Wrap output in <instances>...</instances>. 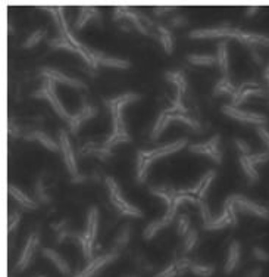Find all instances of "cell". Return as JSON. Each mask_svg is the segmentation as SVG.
<instances>
[{
    "label": "cell",
    "mask_w": 269,
    "mask_h": 277,
    "mask_svg": "<svg viewBox=\"0 0 269 277\" xmlns=\"http://www.w3.org/2000/svg\"><path fill=\"white\" fill-rule=\"evenodd\" d=\"M265 78H266V81H268V86H269V65L266 67V70H265Z\"/></svg>",
    "instance_id": "cell-46"
},
{
    "label": "cell",
    "mask_w": 269,
    "mask_h": 277,
    "mask_svg": "<svg viewBox=\"0 0 269 277\" xmlns=\"http://www.w3.org/2000/svg\"><path fill=\"white\" fill-rule=\"evenodd\" d=\"M235 92V87L233 83L230 81L228 75H222L221 80L216 83L215 89H214V96H219V94H233Z\"/></svg>",
    "instance_id": "cell-24"
},
{
    "label": "cell",
    "mask_w": 269,
    "mask_h": 277,
    "mask_svg": "<svg viewBox=\"0 0 269 277\" xmlns=\"http://www.w3.org/2000/svg\"><path fill=\"white\" fill-rule=\"evenodd\" d=\"M187 143H188V139L184 137V139H178V140H175V142H172V143L163 145V146H159V148L150 149V150L140 149L139 152L143 155L146 159H152V161L155 162L156 159H161V158L166 156V155L175 153V152H178V150H181L182 148H185Z\"/></svg>",
    "instance_id": "cell-4"
},
{
    "label": "cell",
    "mask_w": 269,
    "mask_h": 277,
    "mask_svg": "<svg viewBox=\"0 0 269 277\" xmlns=\"http://www.w3.org/2000/svg\"><path fill=\"white\" fill-rule=\"evenodd\" d=\"M38 243H40L38 232L31 233V235H30V238H28V240H27V245H25V248H24L22 254H21V258H19L18 264H17V268H18L19 271L25 270V268L30 265L31 259H33V257H34V254H36L37 248H38Z\"/></svg>",
    "instance_id": "cell-8"
},
{
    "label": "cell",
    "mask_w": 269,
    "mask_h": 277,
    "mask_svg": "<svg viewBox=\"0 0 269 277\" xmlns=\"http://www.w3.org/2000/svg\"><path fill=\"white\" fill-rule=\"evenodd\" d=\"M216 61L224 75H227L228 68H230V59H228V41H219L218 44V53H216Z\"/></svg>",
    "instance_id": "cell-20"
},
{
    "label": "cell",
    "mask_w": 269,
    "mask_h": 277,
    "mask_svg": "<svg viewBox=\"0 0 269 277\" xmlns=\"http://www.w3.org/2000/svg\"><path fill=\"white\" fill-rule=\"evenodd\" d=\"M256 12H259V8H257V6H251V8H247V9H246V14H247L249 17H250V15H254Z\"/></svg>",
    "instance_id": "cell-45"
},
{
    "label": "cell",
    "mask_w": 269,
    "mask_h": 277,
    "mask_svg": "<svg viewBox=\"0 0 269 277\" xmlns=\"http://www.w3.org/2000/svg\"><path fill=\"white\" fill-rule=\"evenodd\" d=\"M47 44H49L50 47H53V49H65V50L74 52V53H78L77 47L72 44L71 41H70L68 38L60 37V36L56 38H52V40H49V41H47Z\"/></svg>",
    "instance_id": "cell-27"
},
{
    "label": "cell",
    "mask_w": 269,
    "mask_h": 277,
    "mask_svg": "<svg viewBox=\"0 0 269 277\" xmlns=\"http://www.w3.org/2000/svg\"><path fill=\"white\" fill-rule=\"evenodd\" d=\"M96 9H97L96 6H81L78 18L75 21V28L77 30H83L87 25V22L93 21V15H94Z\"/></svg>",
    "instance_id": "cell-21"
},
{
    "label": "cell",
    "mask_w": 269,
    "mask_h": 277,
    "mask_svg": "<svg viewBox=\"0 0 269 277\" xmlns=\"http://www.w3.org/2000/svg\"><path fill=\"white\" fill-rule=\"evenodd\" d=\"M251 58L254 59V62H256V64H259V65H260V64H263V58L259 55L256 50H253V49H251Z\"/></svg>",
    "instance_id": "cell-43"
},
{
    "label": "cell",
    "mask_w": 269,
    "mask_h": 277,
    "mask_svg": "<svg viewBox=\"0 0 269 277\" xmlns=\"http://www.w3.org/2000/svg\"><path fill=\"white\" fill-rule=\"evenodd\" d=\"M24 139H25V140H30V142L37 140V142H40L44 148L52 150V152H57V150L60 149V145H59L57 142H54L50 136H47L46 133H43V131H40V130H34V131L25 133V134H24Z\"/></svg>",
    "instance_id": "cell-13"
},
{
    "label": "cell",
    "mask_w": 269,
    "mask_h": 277,
    "mask_svg": "<svg viewBox=\"0 0 269 277\" xmlns=\"http://www.w3.org/2000/svg\"><path fill=\"white\" fill-rule=\"evenodd\" d=\"M182 276L181 274V271L178 270V267H177V262H174V264H171V265H168L166 268H163L159 274H156V277H178Z\"/></svg>",
    "instance_id": "cell-33"
},
{
    "label": "cell",
    "mask_w": 269,
    "mask_h": 277,
    "mask_svg": "<svg viewBox=\"0 0 269 277\" xmlns=\"http://www.w3.org/2000/svg\"><path fill=\"white\" fill-rule=\"evenodd\" d=\"M190 271H193L194 274L200 277H211L215 271L214 265H200V264H191Z\"/></svg>",
    "instance_id": "cell-31"
},
{
    "label": "cell",
    "mask_w": 269,
    "mask_h": 277,
    "mask_svg": "<svg viewBox=\"0 0 269 277\" xmlns=\"http://www.w3.org/2000/svg\"><path fill=\"white\" fill-rule=\"evenodd\" d=\"M96 114H97V109H96L93 105H90V103H84L83 108H81L80 111L72 114L71 120L68 121V126H70V130H71L72 134H75V133L80 130L81 124H83L84 121L90 120V118H93Z\"/></svg>",
    "instance_id": "cell-11"
},
{
    "label": "cell",
    "mask_w": 269,
    "mask_h": 277,
    "mask_svg": "<svg viewBox=\"0 0 269 277\" xmlns=\"http://www.w3.org/2000/svg\"><path fill=\"white\" fill-rule=\"evenodd\" d=\"M240 255H241V246H240V242L234 240L233 243L230 245L228 248V259H227V264H225V268L224 271L227 274L233 273L234 268L237 267L238 261H240Z\"/></svg>",
    "instance_id": "cell-15"
},
{
    "label": "cell",
    "mask_w": 269,
    "mask_h": 277,
    "mask_svg": "<svg viewBox=\"0 0 269 277\" xmlns=\"http://www.w3.org/2000/svg\"><path fill=\"white\" fill-rule=\"evenodd\" d=\"M187 61L197 67H212L214 64H218L215 55H200V53L187 55Z\"/></svg>",
    "instance_id": "cell-22"
},
{
    "label": "cell",
    "mask_w": 269,
    "mask_h": 277,
    "mask_svg": "<svg viewBox=\"0 0 269 277\" xmlns=\"http://www.w3.org/2000/svg\"><path fill=\"white\" fill-rule=\"evenodd\" d=\"M247 159L250 161L253 165L256 167L257 164H262V162H266L269 159L268 152H260V153H250V155H246Z\"/></svg>",
    "instance_id": "cell-34"
},
{
    "label": "cell",
    "mask_w": 269,
    "mask_h": 277,
    "mask_svg": "<svg viewBox=\"0 0 269 277\" xmlns=\"http://www.w3.org/2000/svg\"><path fill=\"white\" fill-rule=\"evenodd\" d=\"M46 34H47V31H46L44 28H37V30H34V31L28 36V38L22 43V47H24V49L34 47L36 44H38L43 38L46 37Z\"/></svg>",
    "instance_id": "cell-26"
},
{
    "label": "cell",
    "mask_w": 269,
    "mask_h": 277,
    "mask_svg": "<svg viewBox=\"0 0 269 277\" xmlns=\"http://www.w3.org/2000/svg\"><path fill=\"white\" fill-rule=\"evenodd\" d=\"M260 274H262V268H254L246 277H260Z\"/></svg>",
    "instance_id": "cell-44"
},
{
    "label": "cell",
    "mask_w": 269,
    "mask_h": 277,
    "mask_svg": "<svg viewBox=\"0 0 269 277\" xmlns=\"http://www.w3.org/2000/svg\"><path fill=\"white\" fill-rule=\"evenodd\" d=\"M238 161H240V164L243 167V171H244V174L247 176L249 182H250V183H256V182L259 180V173L256 171V167L253 165L250 161L247 159L246 155H240Z\"/></svg>",
    "instance_id": "cell-23"
},
{
    "label": "cell",
    "mask_w": 269,
    "mask_h": 277,
    "mask_svg": "<svg viewBox=\"0 0 269 277\" xmlns=\"http://www.w3.org/2000/svg\"><path fill=\"white\" fill-rule=\"evenodd\" d=\"M97 229H99V209H97V206H91L87 214V226H86V232H84V236L89 243V252L91 258H93V248H94Z\"/></svg>",
    "instance_id": "cell-9"
},
{
    "label": "cell",
    "mask_w": 269,
    "mask_h": 277,
    "mask_svg": "<svg viewBox=\"0 0 269 277\" xmlns=\"http://www.w3.org/2000/svg\"><path fill=\"white\" fill-rule=\"evenodd\" d=\"M59 145H60V152H62V158H63V162L68 168V171L71 173L72 176H77L80 171H78V167H77V159H75V153H74V149H72L71 140H70V136L65 130H60L59 131Z\"/></svg>",
    "instance_id": "cell-5"
},
{
    "label": "cell",
    "mask_w": 269,
    "mask_h": 277,
    "mask_svg": "<svg viewBox=\"0 0 269 277\" xmlns=\"http://www.w3.org/2000/svg\"><path fill=\"white\" fill-rule=\"evenodd\" d=\"M234 203L235 206H238L241 211H247V212H251L254 215H259V217H263V218H269V211L268 208L259 205V203L253 202L250 199H247L246 196L243 195H231L228 196Z\"/></svg>",
    "instance_id": "cell-7"
},
{
    "label": "cell",
    "mask_w": 269,
    "mask_h": 277,
    "mask_svg": "<svg viewBox=\"0 0 269 277\" xmlns=\"http://www.w3.org/2000/svg\"><path fill=\"white\" fill-rule=\"evenodd\" d=\"M222 112L228 117H231L237 121H241V123H247V124H266V117L262 115V114H257V112H249V111H241V109H237L231 105H224L222 106Z\"/></svg>",
    "instance_id": "cell-6"
},
{
    "label": "cell",
    "mask_w": 269,
    "mask_h": 277,
    "mask_svg": "<svg viewBox=\"0 0 269 277\" xmlns=\"http://www.w3.org/2000/svg\"><path fill=\"white\" fill-rule=\"evenodd\" d=\"M190 218L187 214H181L178 217V236L184 238L190 232Z\"/></svg>",
    "instance_id": "cell-32"
},
{
    "label": "cell",
    "mask_w": 269,
    "mask_h": 277,
    "mask_svg": "<svg viewBox=\"0 0 269 277\" xmlns=\"http://www.w3.org/2000/svg\"><path fill=\"white\" fill-rule=\"evenodd\" d=\"M185 25H188V19L182 17V15H177V17L171 18V27H174V28L185 27Z\"/></svg>",
    "instance_id": "cell-37"
},
{
    "label": "cell",
    "mask_w": 269,
    "mask_h": 277,
    "mask_svg": "<svg viewBox=\"0 0 269 277\" xmlns=\"http://www.w3.org/2000/svg\"><path fill=\"white\" fill-rule=\"evenodd\" d=\"M87 180H90V176L81 174V173H78L77 176L71 177V183H74V185H81V183H86Z\"/></svg>",
    "instance_id": "cell-40"
},
{
    "label": "cell",
    "mask_w": 269,
    "mask_h": 277,
    "mask_svg": "<svg viewBox=\"0 0 269 277\" xmlns=\"http://www.w3.org/2000/svg\"><path fill=\"white\" fill-rule=\"evenodd\" d=\"M188 150L193 152V153H198V155H206L209 156L214 162L216 164H221L222 162V152H214L212 149L208 146V143H196V145H190Z\"/></svg>",
    "instance_id": "cell-18"
},
{
    "label": "cell",
    "mask_w": 269,
    "mask_h": 277,
    "mask_svg": "<svg viewBox=\"0 0 269 277\" xmlns=\"http://www.w3.org/2000/svg\"><path fill=\"white\" fill-rule=\"evenodd\" d=\"M142 99L140 93L126 92L124 94H119L116 97L112 99H103V103L108 106L112 115V124H113V131L112 134L106 139L108 143H112L113 146L119 145V143H128L131 142V137L128 134L125 121H124V115H122V108L129 102H137Z\"/></svg>",
    "instance_id": "cell-1"
},
{
    "label": "cell",
    "mask_w": 269,
    "mask_h": 277,
    "mask_svg": "<svg viewBox=\"0 0 269 277\" xmlns=\"http://www.w3.org/2000/svg\"><path fill=\"white\" fill-rule=\"evenodd\" d=\"M8 190H9V193L12 195V198H15L17 202H18L22 208H27V209H37V208H38V205H37L36 201H33L27 193H24V192L15 185H9Z\"/></svg>",
    "instance_id": "cell-14"
},
{
    "label": "cell",
    "mask_w": 269,
    "mask_h": 277,
    "mask_svg": "<svg viewBox=\"0 0 269 277\" xmlns=\"http://www.w3.org/2000/svg\"><path fill=\"white\" fill-rule=\"evenodd\" d=\"M34 190H36V196L37 199L40 201V203H50L52 198H50V195H49L47 190H46V186H44L43 179H38V180H37Z\"/></svg>",
    "instance_id": "cell-30"
},
{
    "label": "cell",
    "mask_w": 269,
    "mask_h": 277,
    "mask_svg": "<svg viewBox=\"0 0 269 277\" xmlns=\"http://www.w3.org/2000/svg\"><path fill=\"white\" fill-rule=\"evenodd\" d=\"M41 75L43 77H47L50 80H53L54 83H62V84H66V86H71V87H75V89H86V84L75 78V77H68L63 73H60L59 70H54V68H41Z\"/></svg>",
    "instance_id": "cell-10"
},
{
    "label": "cell",
    "mask_w": 269,
    "mask_h": 277,
    "mask_svg": "<svg viewBox=\"0 0 269 277\" xmlns=\"http://www.w3.org/2000/svg\"><path fill=\"white\" fill-rule=\"evenodd\" d=\"M21 221V212H15L14 215H11L9 217V223H8V230H9V233H12L15 229H17V226Z\"/></svg>",
    "instance_id": "cell-36"
},
{
    "label": "cell",
    "mask_w": 269,
    "mask_h": 277,
    "mask_svg": "<svg viewBox=\"0 0 269 277\" xmlns=\"http://www.w3.org/2000/svg\"><path fill=\"white\" fill-rule=\"evenodd\" d=\"M234 143H235V148L240 150L241 155H250V146H249V143H246L244 140H241L238 137L234 139Z\"/></svg>",
    "instance_id": "cell-35"
},
{
    "label": "cell",
    "mask_w": 269,
    "mask_h": 277,
    "mask_svg": "<svg viewBox=\"0 0 269 277\" xmlns=\"http://www.w3.org/2000/svg\"><path fill=\"white\" fill-rule=\"evenodd\" d=\"M156 31L159 34V41H161L163 50L168 53V55H172L174 52V38H172V33L168 27L158 24L156 25Z\"/></svg>",
    "instance_id": "cell-17"
},
{
    "label": "cell",
    "mask_w": 269,
    "mask_h": 277,
    "mask_svg": "<svg viewBox=\"0 0 269 277\" xmlns=\"http://www.w3.org/2000/svg\"><path fill=\"white\" fill-rule=\"evenodd\" d=\"M128 277H137V276H128Z\"/></svg>",
    "instance_id": "cell-47"
},
{
    "label": "cell",
    "mask_w": 269,
    "mask_h": 277,
    "mask_svg": "<svg viewBox=\"0 0 269 277\" xmlns=\"http://www.w3.org/2000/svg\"><path fill=\"white\" fill-rule=\"evenodd\" d=\"M215 177L216 171H214V170H209V171L203 176V186H201L200 192L197 193L198 199H205V198H206V193H208V190H209V187H211V185H212V182H214Z\"/></svg>",
    "instance_id": "cell-28"
},
{
    "label": "cell",
    "mask_w": 269,
    "mask_h": 277,
    "mask_svg": "<svg viewBox=\"0 0 269 277\" xmlns=\"http://www.w3.org/2000/svg\"><path fill=\"white\" fill-rule=\"evenodd\" d=\"M118 258V252H110V254H106V255H100V257H97V258H94L91 262H90L89 265L80 273V274H77L75 277H91L96 274V271L97 270H100L102 267H105L106 264L109 262H112L113 259Z\"/></svg>",
    "instance_id": "cell-12"
},
{
    "label": "cell",
    "mask_w": 269,
    "mask_h": 277,
    "mask_svg": "<svg viewBox=\"0 0 269 277\" xmlns=\"http://www.w3.org/2000/svg\"><path fill=\"white\" fill-rule=\"evenodd\" d=\"M198 240V232L196 229H190V232L184 236V252L188 254L190 251H193V248L196 246Z\"/></svg>",
    "instance_id": "cell-29"
},
{
    "label": "cell",
    "mask_w": 269,
    "mask_h": 277,
    "mask_svg": "<svg viewBox=\"0 0 269 277\" xmlns=\"http://www.w3.org/2000/svg\"><path fill=\"white\" fill-rule=\"evenodd\" d=\"M257 133H259V136L262 137V140H263V142H265V143H266V145L269 146V131L268 130H265L263 127H259V129H257Z\"/></svg>",
    "instance_id": "cell-41"
},
{
    "label": "cell",
    "mask_w": 269,
    "mask_h": 277,
    "mask_svg": "<svg viewBox=\"0 0 269 277\" xmlns=\"http://www.w3.org/2000/svg\"><path fill=\"white\" fill-rule=\"evenodd\" d=\"M33 97H36V99H47L49 103L53 106V109L56 111V114H57L62 120H66V121L71 120L72 114H70V112L65 109L63 103L59 100V97H57V94H56V83H54L53 80L44 77L43 86H41L40 89H37L36 92H33Z\"/></svg>",
    "instance_id": "cell-3"
},
{
    "label": "cell",
    "mask_w": 269,
    "mask_h": 277,
    "mask_svg": "<svg viewBox=\"0 0 269 277\" xmlns=\"http://www.w3.org/2000/svg\"><path fill=\"white\" fill-rule=\"evenodd\" d=\"M40 277H46V276H40Z\"/></svg>",
    "instance_id": "cell-48"
},
{
    "label": "cell",
    "mask_w": 269,
    "mask_h": 277,
    "mask_svg": "<svg viewBox=\"0 0 269 277\" xmlns=\"http://www.w3.org/2000/svg\"><path fill=\"white\" fill-rule=\"evenodd\" d=\"M129 238H131V227H129V224H126V226H124V229L119 232L116 239H115V249H113V252H118V251L124 249L128 245V242H129Z\"/></svg>",
    "instance_id": "cell-25"
},
{
    "label": "cell",
    "mask_w": 269,
    "mask_h": 277,
    "mask_svg": "<svg viewBox=\"0 0 269 277\" xmlns=\"http://www.w3.org/2000/svg\"><path fill=\"white\" fill-rule=\"evenodd\" d=\"M178 8H175V6H158V8H153V12L158 15V17H161L163 14H169V12H174V11H177Z\"/></svg>",
    "instance_id": "cell-39"
},
{
    "label": "cell",
    "mask_w": 269,
    "mask_h": 277,
    "mask_svg": "<svg viewBox=\"0 0 269 277\" xmlns=\"http://www.w3.org/2000/svg\"><path fill=\"white\" fill-rule=\"evenodd\" d=\"M106 185H108L109 189V199L112 205L119 211L121 215H125V217H134V218H142L143 217V212L131 205L129 202H126V199L122 196V192L119 189V186L116 183V180L113 177H106Z\"/></svg>",
    "instance_id": "cell-2"
},
{
    "label": "cell",
    "mask_w": 269,
    "mask_h": 277,
    "mask_svg": "<svg viewBox=\"0 0 269 277\" xmlns=\"http://www.w3.org/2000/svg\"><path fill=\"white\" fill-rule=\"evenodd\" d=\"M165 78L168 81H171L177 87V92L184 96V93L187 92L188 83H187V78L182 71H168V73H165Z\"/></svg>",
    "instance_id": "cell-19"
},
{
    "label": "cell",
    "mask_w": 269,
    "mask_h": 277,
    "mask_svg": "<svg viewBox=\"0 0 269 277\" xmlns=\"http://www.w3.org/2000/svg\"><path fill=\"white\" fill-rule=\"evenodd\" d=\"M253 255H254V258L259 259V261H269V254L262 248H257V246L253 248Z\"/></svg>",
    "instance_id": "cell-38"
},
{
    "label": "cell",
    "mask_w": 269,
    "mask_h": 277,
    "mask_svg": "<svg viewBox=\"0 0 269 277\" xmlns=\"http://www.w3.org/2000/svg\"><path fill=\"white\" fill-rule=\"evenodd\" d=\"M68 224V221L66 220H60L59 223H56V224H53V230L56 232V233H59L60 230H65V226Z\"/></svg>",
    "instance_id": "cell-42"
},
{
    "label": "cell",
    "mask_w": 269,
    "mask_h": 277,
    "mask_svg": "<svg viewBox=\"0 0 269 277\" xmlns=\"http://www.w3.org/2000/svg\"><path fill=\"white\" fill-rule=\"evenodd\" d=\"M43 255H44L46 258L50 259L54 265H56V268H57L62 274H70V273H71V267L68 265V262L63 259V257H60L56 251L50 249V248H43Z\"/></svg>",
    "instance_id": "cell-16"
}]
</instances>
